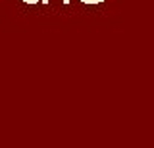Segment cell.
<instances>
[{"label":"cell","mask_w":154,"mask_h":148,"mask_svg":"<svg viewBox=\"0 0 154 148\" xmlns=\"http://www.w3.org/2000/svg\"><path fill=\"white\" fill-rule=\"evenodd\" d=\"M23 2H27V4H37L38 0H23Z\"/></svg>","instance_id":"1"},{"label":"cell","mask_w":154,"mask_h":148,"mask_svg":"<svg viewBox=\"0 0 154 148\" xmlns=\"http://www.w3.org/2000/svg\"><path fill=\"white\" fill-rule=\"evenodd\" d=\"M41 2H42V4H48V2H50V0H41Z\"/></svg>","instance_id":"2"},{"label":"cell","mask_w":154,"mask_h":148,"mask_svg":"<svg viewBox=\"0 0 154 148\" xmlns=\"http://www.w3.org/2000/svg\"><path fill=\"white\" fill-rule=\"evenodd\" d=\"M64 4H69V0H64Z\"/></svg>","instance_id":"3"}]
</instances>
